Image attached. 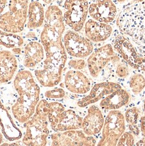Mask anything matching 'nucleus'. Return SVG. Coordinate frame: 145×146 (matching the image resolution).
<instances>
[{"mask_svg": "<svg viewBox=\"0 0 145 146\" xmlns=\"http://www.w3.org/2000/svg\"><path fill=\"white\" fill-rule=\"evenodd\" d=\"M65 24L63 11L58 5H48L45 11L43 29L40 33V42L43 45L45 59L42 68L34 71V77L40 86L53 88L61 82L63 72L67 61L63 44Z\"/></svg>", "mask_w": 145, "mask_h": 146, "instance_id": "obj_1", "label": "nucleus"}, {"mask_svg": "<svg viewBox=\"0 0 145 146\" xmlns=\"http://www.w3.org/2000/svg\"><path fill=\"white\" fill-rule=\"evenodd\" d=\"M14 87L18 97L12 107V114L18 122L25 123L34 115L40 101V86L30 71L22 70L15 77Z\"/></svg>", "mask_w": 145, "mask_h": 146, "instance_id": "obj_2", "label": "nucleus"}, {"mask_svg": "<svg viewBox=\"0 0 145 146\" xmlns=\"http://www.w3.org/2000/svg\"><path fill=\"white\" fill-rule=\"evenodd\" d=\"M120 33L141 44H145V1L124 5L116 21Z\"/></svg>", "mask_w": 145, "mask_h": 146, "instance_id": "obj_3", "label": "nucleus"}, {"mask_svg": "<svg viewBox=\"0 0 145 146\" xmlns=\"http://www.w3.org/2000/svg\"><path fill=\"white\" fill-rule=\"evenodd\" d=\"M49 102L40 100L35 113L28 121L24 123L25 133L22 136V143L28 146H44L47 144L49 136L48 111Z\"/></svg>", "mask_w": 145, "mask_h": 146, "instance_id": "obj_4", "label": "nucleus"}, {"mask_svg": "<svg viewBox=\"0 0 145 146\" xmlns=\"http://www.w3.org/2000/svg\"><path fill=\"white\" fill-rule=\"evenodd\" d=\"M30 0H10L8 12L0 15V29L12 34L21 33L27 22Z\"/></svg>", "mask_w": 145, "mask_h": 146, "instance_id": "obj_5", "label": "nucleus"}, {"mask_svg": "<svg viewBox=\"0 0 145 146\" xmlns=\"http://www.w3.org/2000/svg\"><path fill=\"white\" fill-rule=\"evenodd\" d=\"M113 47L126 63L138 72H145V55L139 53L129 37L117 34L113 40Z\"/></svg>", "mask_w": 145, "mask_h": 146, "instance_id": "obj_6", "label": "nucleus"}, {"mask_svg": "<svg viewBox=\"0 0 145 146\" xmlns=\"http://www.w3.org/2000/svg\"><path fill=\"white\" fill-rule=\"evenodd\" d=\"M126 131L124 114L119 110H109L102 129V137L97 145H117L119 139Z\"/></svg>", "mask_w": 145, "mask_h": 146, "instance_id": "obj_7", "label": "nucleus"}, {"mask_svg": "<svg viewBox=\"0 0 145 146\" xmlns=\"http://www.w3.org/2000/svg\"><path fill=\"white\" fill-rule=\"evenodd\" d=\"M65 12L63 18L65 24L72 31H82L86 22L89 12L87 0H65L63 4Z\"/></svg>", "mask_w": 145, "mask_h": 146, "instance_id": "obj_8", "label": "nucleus"}, {"mask_svg": "<svg viewBox=\"0 0 145 146\" xmlns=\"http://www.w3.org/2000/svg\"><path fill=\"white\" fill-rule=\"evenodd\" d=\"M67 53L74 58L84 59L94 50V44L90 39L72 30H69L63 38Z\"/></svg>", "mask_w": 145, "mask_h": 146, "instance_id": "obj_9", "label": "nucleus"}, {"mask_svg": "<svg viewBox=\"0 0 145 146\" xmlns=\"http://www.w3.org/2000/svg\"><path fill=\"white\" fill-rule=\"evenodd\" d=\"M111 44H105L93 50L87 57V67L91 76L94 78L99 77L107 65L117 57Z\"/></svg>", "mask_w": 145, "mask_h": 146, "instance_id": "obj_10", "label": "nucleus"}, {"mask_svg": "<svg viewBox=\"0 0 145 146\" xmlns=\"http://www.w3.org/2000/svg\"><path fill=\"white\" fill-rule=\"evenodd\" d=\"M51 145L55 146L96 145L94 136L87 135L82 130H68L55 132L51 135Z\"/></svg>", "mask_w": 145, "mask_h": 146, "instance_id": "obj_11", "label": "nucleus"}, {"mask_svg": "<svg viewBox=\"0 0 145 146\" xmlns=\"http://www.w3.org/2000/svg\"><path fill=\"white\" fill-rule=\"evenodd\" d=\"M48 122L55 132L81 129L83 117L72 109H65L55 115H48Z\"/></svg>", "mask_w": 145, "mask_h": 146, "instance_id": "obj_12", "label": "nucleus"}, {"mask_svg": "<svg viewBox=\"0 0 145 146\" xmlns=\"http://www.w3.org/2000/svg\"><path fill=\"white\" fill-rule=\"evenodd\" d=\"M88 14L93 20L110 24L116 18L118 10L113 0H93L89 4Z\"/></svg>", "mask_w": 145, "mask_h": 146, "instance_id": "obj_13", "label": "nucleus"}, {"mask_svg": "<svg viewBox=\"0 0 145 146\" xmlns=\"http://www.w3.org/2000/svg\"><path fill=\"white\" fill-rule=\"evenodd\" d=\"M121 88L122 86L120 84L112 82H103L96 84L91 88L90 93L87 96L78 101L77 106L80 108H85L92 105Z\"/></svg>", "mask_w": 145, "mask_h": 146, "instance_id": "obj_14", "label": "nucleus"}, {"mask_svg": "<svg viewBox=\"0 0 145 146\" xmlns=\"http://www.w3.org/2000/svg\"><path fill=\"white\" fill-rule=\"evenodd\" d=\"M104 121L105 118L101 108L92 104L87 109L86 115L83 118L81 130L87 135L94 137L102 131Z\"/></svg>", "mask_w": 145, "mask_h": 146, "instance_id": "obj_15", "label": "nucleus"}, {"mask_svg": "<svg viewBox=\"0 0 145 146\" xmlns=\"http://www.w3.org/2000/svg\"><path fill=\"white\" fill-rule=\"evenodd\" d=\"M66 89L75 94H85L90 91L91 82L85 75L79 70H71L66 72L64 77Z\"/></svg>", "mask_w": 145, "mask_h": 146, "instance_id": "obj_16", "label": "nucleus"}, {"mask_svg": "<svg viewBox=\"0 0 145 146\" xmlns=\"http://www.w3.org/2000/svg\"><path fill=\"white\" fill-rule=\"evenodd\" d=\"M85 35L92 42H102L110 38L113 28L109 24L103 23L96 20H87L84 26Z\"/></svg>", "mask_w": 145, "mask_h": 146, "instance_id": "obj_17", "label": "nucleus"}, {"mask_svg": "<svg viewBox=\"0 0 145 146\" xmlns=\"http://www.w3.org/2000/svg\"><path fill=\"white\" fill-rule=\"evenodd\" d=\"M0 125L5 139L10 141H16L23 136L21 130L13 120L12 117L0 100Z\"/></svg>", "mask_w": 145, "mask_h": 146, "instance_id": "obj_18", "label": "nucleus"}, {"mask_svg": "<svg viewBox=\"0 0 145 146\" xmlns=\"http://www.w3.org/2000/svg\"><path fill=\"white\" fill-rule=\"evenodd\" d=\"M18 70V61L12 51H0V84L11 81Z\"/></svg>", "mask_w": 145, "mask_h": 146, "instance_id": "obj_19", "label": "nucleus"}, {"mask_svg": "<svg viewBox=\"0 0 145 146\" xmlns=\"http://www.w3.org/2000/svg\"><path fill=\"white\" fill-rule=\"evenodd\" d=\"M45 53L42 43L32 40L24 47L23 62L26 68H34L43 61Z\"/></svg>", "mask_w": 145, "mask_h": 146, "instance_id": "obj_20", "label": "nucleus"}, {"mask_svg": "<svg viewBox=\"0 0 145 146\" xmlns=\"http://www.w3.org/2000/svg\"><path fill=\"white\" fill-rule=\"evenodd\" d=\"M131 96L126 90L121 88L113 92L100 100V107L105 110H119L130 102Z\"/></svg>", "mask_w": 145, "mask_h": 146, "instance_id": "obj_21", "label": "nucleus"}, {"mask_svg": "<svg viewBox=\"0 0 145 146\" xmlns=\"http://www.w3.org/2000/svg\"><path fill=\"white\" fill-rule=\"evenodd\" d=\"M44 20L45 11L43 5L38 0H32L28 9L27 28L30 30L40 28L44 24Z\"/></svg>", "mask_w": 145, "mask_h": 146, "instance_id": "obj_22", "label": "nucleus"}, {"mask_svg": "<svg viewBox=\"0 0 145 146\" xmlns=\"http://www.w3.org/2000/svg\"><path fill=\"white\" fill-rule=\"evenodd\" d=\"M125 121L128 125L130 131L134 135L138 137L140 134L139 120L141 115V110L138 106H132L126 110L124 113Z\"/></svg>", "mask_w": 145, "mask_h": 146, "instance_id": "obj_23", "label": "nucleus"}, {"mask_svg": "<svg viewBox=\"0 0 145 146\" xmlns=\"http://www.w3.org/2000/svg\"><path fill=\"white\" fill-rule=\"evenodd\" d=\"M24 44V39L16 34H12L0 29V45L6 48L21 47Z\"/></svg>", "mask_w": 145, "mask_h": 146, "instance_id": "obj_24", "label": "nucleus"}, {"mask_svg": "<svg viewBox=\"0 0 145 146\" xmlns=\"http://www.w3.org/2000/svg\"><path fill=\"white\" fill-rule=\"evenodd\" d=\"M129 87L134 95H139L145 89V76L141 74H134L129 80Z\"/></svg>", "mask_w": 145, "mask_h": 146, "instance_id": "obj_25", "label": "nucleus"}, {"mask_svg": "<svg viewBox=\"0 0 145 146\" xmlns=\"http://www.w3.org/2000/svg\"><path fill=\"white\" fill-rule=\"evenodd\" d=\"M135 145L134 135L130 131H125L121 135L117 145L118 146H132Z\"/></svg>", "mask_w": 145, "mask_h": 146, "instance_id": "obj_26", "label": "nucleus"}, {"mask_svg": "<svg viewBox=\"0 0 145 146\" xmlns=\"http://www.w3.org/2000/svg\"><path fill=\"white\" fill-rule=\"evenodd\" d=\"M65 91L61 88H55L51 90H48L44 92V96L50 100L62 99L65 96Z\"/></svg>", "mask_w": 145, "mask_h": 146, "instance_id": "obj_27", "label": "nucleus"}, {"mask_svg": "<svg viewBox=\"0 0 145 146\" xmlns=\"http://www.w3.org/2000/svg\"><path fill=\"white\" fill-rule=\"evenodd\" d=\"M68 65L74 70H82L87 67V61L84 59L75 58L71 59L68 63Z\"/></svg>", "mask_w": 145, "mask_h": 146, "instance_id": "obj_28", "label": "nucleus"}, {"mask_svg": "<svg viewBox=\"0 0 145 146\" xmlns=\"http://www.w3.org/2000/svg\"><path fill=\"white\" fill-rule=\"evenodd\" d=\"M116 74L118 78L125 79L130 75L129 67L127 63H120L116 67Z\"/></svg>", "mask_w": 145, "mask_h": 146, "instance_id": "obj_29", "label": "nucleus"}, {"mask_svg": "<svg viewBox=\"0 0 145 146\" xmlns=\"http://www.w3.org/2000/svg\"><path fill=\"white\" fill-rule=\"evenodd\" d=\"M143 115L139 120V127H140V134L142 137H145V98L143 100Z\"/></svg>", "mask_w": 145, "mask_h": 146, "instance_id": "obj_30", "label": "nucleus"}, {"mask_svg": "<svg viewBox=\"0 0 145 146\" xmlns=\"http://www.w3.org/2000/svg\"><path fill=\"white\" fill-rule=\"evenodd\" d=\"M37 37L36 36V34L35 32L32 31V30H31V31L28 32V33H27V35H26V38H28V39H32V40H34Z\"/></svg>", "mask_w": 145, "mask_h": 146, "instance_id": "obj_31", "label": "nucleus"}, {"mask_svg": "<svg viewBox=\"0 0 145 146\" xmlns=\"http://www.w3.org/2000/svg\"><path fill=\"white\" fill-rule=\"evenodd\" d=\"M7 5V0H0V15L2 14Z\"/></svg>", "mask_w": 145, "mask_h": 146, "instance_id": "obj_32", "label": "nucleus"}, {"mask_svg": "<svg viewBox=\"0 0 145 146\" xmlns=\"http://www.w3.org/2000/svg\"><path fill=\"white\" fill-rule=\"evenodd\" d=\"M12 52L14 55H19L22 52V48L21 47H14L12 49Z\"/></svg>", "mask_w": 145, "mask_h": 146, "instance_id": "obj_33", "label": "nucleus"}, {"mask_svg": "<svg viewBox=\"0 0 145 146\" xmlns=\"http://www.w3.org/2000/svg\"><path fill=\"white\" fill-rule=\"evenodd\" d=\"M44 3H46V5H52L53 4V3L57 2V1H63V0H42Z\"/></svg>", "mask_w": 145, "mask_h": 146, "instance_id": "obj_34", "label": "nucleus"}, {"mask_svg": "<svg viewBox=\"0 0 145 146\" xmlns=\"http://www.w3.org/2000/svg\"><path fill=\"white\" fill-rule=\"evenodd\" d=\"M136 145H139V146H144L145 145V137H142V139H140L139 141H138L136 143H135Z\"/></svg>", "mask_w": 145, "mask_h": 146, "instance_id": "obj_35", "label": "nucleus"}, {"mask_svg": "<svg viewBox=\"0 0 145 146\" xmlns=\"http://www.w3.org/2000/svg\"><path fill=\"white\" fill-rule=\"evenodd\" d=\"M3 141V134L2 132V129H1V127L0 125V145L2 144V142Z\"/></svg>", "mask_w": 145, "mask_h": 146, "instance_id": "obj_36", "label": "nucleus"}, {"mask_svg": "<svg viewBox=\"0 0 145 146\" xmlns=\"http://www.w3.org/2000/svg\"><path fill=\"white\" fill-rule=\"evenodd\" d=\"M115 3H124L126 0H114Z\"/></svg>", "mask_w": 145, "mask_h": 146, "instance_id": "obj_37", "label": "nucleus"}]
</instances>
